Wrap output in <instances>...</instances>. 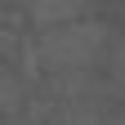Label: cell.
I'll use <instances>...</instances> for the list:
<instances>
[{"mask_svg": "<svg viewBox=\"0 0 125 125\" xmlns=\"http://www.w3.org/2000/svg\"><path fill=\"white\" fill-rule=\"evenodd\" d=\"M103 45H107L103 22L76 18V22H62V27H45L36 54H40L45 67H54V72H76V67H89V62L103 54Z\"/></svg>", "mask_w": 125, "mask_h": 125, "instance_id": "obj_1", "label": "cell"}, {"mask_svg": "<svg viewBox=\"0 0 125 125\" xmlns=\"http://www.w3.org/2000/svg\"><path fill=\"white\" fill-rule=\"evenodd\" d=\"M85 9H89V0H31V5H27L31 22H36L40 31H45V27H62V22L85 18Z\"/></svg>", "mask_w": 125, "mask_h": 125, "instance_id": "obj_2", "label": "cell"}]
</instances>
